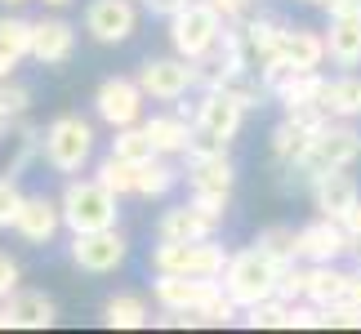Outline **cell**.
<instances>
[{"label": "cell", "instance_id": "obj_1", "mask_svg": "<svg viewBox=\"0 0 361 334\" xmlns=\"http://www.w3.org/2000/svg\"><path fill=\"white\" fill-rule=\"evenodd\" d=\"M281 272H286V263H276L268 249L250 245V249H237V254H232L228 272L219 276V281H224V290L241 303V308H255L263 299H276Z\"/></svg>", "mask_w": 361, "mask_h": 334}, {"label": "cell", "instance_id": "obj_2", "mask_svg": "<svg viewBox=\"0 0 361 334\" xmlns=\"http://www.w3.org/2000/svg\"><path fill=\"white\" fill-rule=\"evenodd\" d=\"M63 223L67 232H99V228H116L121 218V197L107 183H99V178H72V183L63 187Z\"/></svg>", "mask_w": 361, "mask_h": 334}, {"label": "cell", "instance_id": "obj_3", "mask_svg": "<svg viewBox=\"0 0 361 334\" xmlns=\"http://www.w3.org/2000/svg\"><path fill=\"white\" fill-rule=\"evenodd\" d=\"M40 156L54 174H80L94 161V125L85 116H54L40 130Z\"/></svg>", "mask_w": 361, "mask_h": 334}, {"label": "cell", "instance_id": "obj_4", "mask_svg": "<svg viewBox=\"0 0 361 334\" xmlns=\"http://www.w3.org/2000/svg\"><path fill=\"white\" fill-rule=\"evenodd\" d=\"M357 161H361V134L353 130V120H330L326 130L308 143V151L290 165V174H299V183L312 187L317 174H326V170H353Z\"/></svg>", "mask_w": 361, "mask_h": 334}, {"label": "cell", "instance_id": "obj_5", "mask_svg": "<svg viewBox=\"0 0 361 334\" xmlns=\"http://www.w3.org/2000/svg\"><path fill=\"white\" fill-rule=\"evenodd\" d=\"M232 263V249L219 245V236L205 241H161L152 249L157 272H178V276H224Z\"/></svg>", "mask_w": 361, "mask_h": 334}, {"label": "cell", "instance_id": "obj_6", "mask_svg": "<svg viewBox=\"0 0 361 334\" xmlns=\"http://www.w3.org/2000/svg\"><path fill=\"white\" fill-rule=\"evenodd\" d=\"M224 27H228L224 13H219L210 0H188V5L170 18V45H174V54H183V58L201 63L205 54L219 45Z\"/></svg>", "mask_w": 361, "mask_h": 334}, {"label": "cell", "instance_id": "obj_7", "mask_svg": "<svg viewBox=\"0 0 361 334\" xmlns=\"http://www.w3.org/2000/svg\"><path fill=\"white\" fill-rule=\"evenodd\" d=\"M138 85L152 103H178L188 99L192 89H201V67L183 58V54H170V58H147L138 67Z\"/></svg>", "mask_w": 361, "mask_h": 334}, {"label": "cell", "instance_id": "obj_8", "mask_svg": "<svg viewBox=\"0 0 361 334\" xmlns=\"http://www.w3.org/2000/svg\"><path fill=\"white\" fill-rule=\"evenodd\" d=\"M330 120H335V116H330L326 107H295V111H286V120L276 125L272 138H268L272 161L290 170V165H295V161L303 156V151H308V143H312V138L326 130Z\"/></svg>", "mask_w": 361, "mask_h": 334}, {"label": "cell", "instance_id": "obj_9", "mask_svg": "<svg viewBox=\"0 0 361 334\" xmlns=\"http://www.w3.org/2000/svg\"><path fill=\"white\" fill-rule=\"evenodd\" d=\"M143 103L147 94L138 85V76H107L99 89H94V116H99L107 130H125V125L143 120Z\"/></svg>", "mask_w": 361, "mask_h": 334}, {"label": "cell", "instance_id": "obj_10", "mask_svg": "<svg viewBox=\"0 0 361 334\" xmlns=\"http://www.w3.org/2000/svg\"><path fill=\"white\" fill-rule=\"evenodd\" d=\"M125 254H130V245H125V236L116 228H99V232H76L72 236V263L80 272L90 276H107L116 272Z\"/></svg>", "mask_w": 361, "mask_h": 334}, {"label": "cell", "instance_id": "obj_11", "mask_svg": "<svg viewBox=\"0 0 361 334\" xmlns=\"http://www.w3.org/2000/svg\"><path fill=\"white\" fill-rule=\"evenodd\" d=\"M224 285L219 276H178V272H157L152 281V299L161 303V312H201L205 299Z\"/></svg>", "mask_w": 361, "mask_h": 334}, {"label": "cell", "instance_id": "obj_12", "mask_svg": "<svg viewBox=\"0 0 361 334\" xmlns=\"http://www.w3.org/2000/svg\"><path fill=\"white\" fill-rule=\"evenodd\" d=\"M80 23H85V32L99 45H125L138 32V9H134V0H90Z\"/></svg>", "mask_w": 361, "mask_h": 334}, {"label": "cell", "instance_id": "obj_13", "mask_svg": "<svg viewBox=\"0 0 361 334\" xmlns=\"http://www.w3.org/2000/svg\"><path fill=\"white\" fill-rule=\"evenodd\" d=\"M192 120H197L201 134H210V138H219V143L228 147L245 125V107L232 99L228 89H201V103L192 111Z\"/></svg>", "mask_w": 361, "mask_h": 334}, {"label": "cell", "instance_id": "obj_14", "mask_svg": "<svg viewBox=\"0 0 361 334\" xmlns=\"http://www.w3.org/2000/svg\"><path fill=\"white\" fill-rule=\"evenodd\" d=\"M348 249H353V236L339 218L317 214L312 223L299 228V259L303 263H339Z\"/></svg>", "mask_w": 361, "mask_h": 334}, {"label": "cell", "instance_id": "obj_15", "mask_svg": "<svg viewBox=\"0 0 361 334\" xmlns=\"http://www.w3.org/2000/svg\"><path fill=\"white\" fill-rule=\"evenodd\" d=\"M63 228H67L63 205L49 201V197H27L23 210H18V223H13V232H18L23 245H49Z\"/></svg>", "mask_w": 361, "mask_h": 334}, {"label": "cell", "instance_id": "obj_16", "mask_svg": "<svg viewBox=\"0 0 361 334\" xmlns=\"http://www.w3.org/2000/svg\"><path fill=\"white\" fill-rule=\"evenodd\" d=\"M76 54V27L59 18V13H49V18H36V36H32V58L40 67H63L72 63Z\"/></svg>", "mask_w": 361, "mask_h": 334}, {"label": "cell", "instance_id": "obj_17", "mask_svg": "<svg viewBox=\"0 0 361 334\" xmlns=\"http://www.w3.org/2000/svg\"><path fill=\"white\" fill-rule=\"evenodd\" d=\"M219 232V218L205 214L197 201H183V205H170L157 223V241H205V236Z\"/></svg>", "mask_w": 361, "mask_h": 334}, {"label": "cell", "instance_id": "obj_18", "mask_svg": "<svg viewBox=\"0 0 361 334\" xmlns=\"http://www.w3.org/2000/svg\"><path fill=\"white\" fill-rule=\"evenodd\" d=\"M357 201H361V192H357V178L348 170H326V174L312 178V205H317V214L343 218Z\"/></svg>", "mask_w": 361, "mask_h": 334}, {"label": "cell", "instance_id": "obj_19", "mask_svg": "<svg viewBox=\"0 0 361 334\" xmlns=\"http://www.w3.org/2000/svg\"><path fill=\"white\" fill-rule=\"evenodd\" d=\"M9 308V326L13 330H49L54 321H59V308H54V299L45 295V290H13V295L5 299Z\"/></svg>", "mask_w": 361, "mask_h": 334}, {"label": "cell", "instance_id": "obj_20", "mask_svg": "<svg viewBox=\"0 0 361 334\" xmlns=\"http://www.w3.org/2000/svg\"><path fill=\"white\" fill-rule=\"evenodd\" d=\"M281 58L299 72H322V63L330 58L326 49V32H312V27H286L281 32Z\"/></svg>", "mask_w": 361, "mask_h": 334}, {"label": "cell", "instance_id": "obj_21", "mask_svg": "<svg viewBox=\"0 0 361 334\" xmlns=\"http://www.w3.org/2000/svg\"><path fill=\"white\" fill-rule=\"evenodd\" d=\"M143 130L152 134V143H157V156H183L192 134H197V120L183 116V111H161V116H147Z\"/></svg>", "mask_w": 361, "mask_h": 334}, {"label": "cell", "instance_id": "obj_22", "mask_svg": "<svg viewBox=\"0 0 361 334\" xmlns=\"http://www.w3.org/2000/svg\"><path fill=\"white\" fill-rule=\"evenodd\" d=\"M326 49H330V63L335 67L357 72L361 67V13H339V18H330Z\"/></svg>", "mask_w": 361, "mask_h": 334}, {"label": "cell", "instance_id": "obj_23", "mask_svg": "<svg viewBox=\"0 0 361 334\" xmlns=\"http://www.w3.org/2000/svg\"><path fill=\"white\" fill-rule=\"evenodd\" d=\"M281 32H286V23L268 18V13H250V18L241 23V36H245V49H250V63H255V72L281 54Z\"/></svg>", "mask_w": 361, "mask_h": 334}, {"label": "cell", "instance_id": "obj_24", "mask_svg": "<svg viewBox=\"0 0 361 334\" xmlns=\"http://www.w3.org/2000/svg\"><path fill=\"white\" fill-rule=\"evenodd\" d=\"M188 183L192 192H219V197H232V183H237V165H232L228 151H214L205 161L188 165Z\"/></svg>", "mask_w": 361, "mask_h": 334}, {"label": "cell", "instance_id": "obj_25", "mask_svg": "<svg viewBox=\"0 0 361 334\" xmlns=\"http://www.w3.org/2000/svg\"><path fill=\"white\" fill-rule=\"evenodd\" d=\"M322 107H326L335 120H357V116H361V76H357V72L326 76V85H322Z\"/></svg>", "mask_w": 361, "mask_h": 334}, {"label": "cell", "instance_id": "obj_26", "mask_svg": "<svg viewBox=\"0 0 361 334\" xmlns=\"http://www.w3.org/2000/svg\"><path fill=\"white\" fill-rule=\"evenodd\" d=\"M348 276L335 268V263H308V303L317 308H335V303H348Z\"/></svg>", "mask_w": 361, "mask_h": 334}, {"label": "cell", "instance_id": "obj_27", "mask_svg": "<svg viewBox=\"0 0 361 334\" xmlns=\"http://www.w3.org/2000/svg\"><path fill=\"white\" fill-rule=\"evenodd\" d=\"M178 174L174 165H170V156H152V161H143L138 165V183H134V197H143V201H161V197H170V192L178 187Z\"/></svg>", "mask_w": 361, "mask_h": 334}, {"label": "cell", "instance_id": "obj_28", "mask_svg": "<svg viewBox=\"0 0 361 334\" xmlns=\"http://www.w3.org/2000/svg\"><path fill=\"white\" fill-rule=\"evenodd\" d=\"M103 326L107 330H147L152 326V308L143 295H116L103 303Z\"/></svg>", "mask_w": 361, "mask_h": 334}, {"label": "cell", "instance_id": "obj_29", "mask_svg": "<svg viewBox=\"0 0 361 334\" xmlns=\"http://www.w3.org/2000/svg\"><path fill=\"white\" fill-rule=\"evenodd\" d=\"M322 85H326L322 72H295L281 89H276V103H281L286 111H295V107H322Z\"/></svg>", "mask_w": 361, "mask_h": 334}, {"label": "cell", "instance_id": "obj_30", "mask_svg": "<svg viewBox=\"0 0 361 334\" xmlns=\"http://www.w3.org/2000/svg\"><path fill=\"white\" fill-rule=\"evenodd\" d=\"M32 36H36V23L23 18V13H5L0 18V54L9 58H32Z\"/></svg>", "mask_w": 361, "mask_h": 334}, {"label": "cell", "instance_id": "obj_31", "mask_svg": "<svg viewBox=\"0 0 361 334\" xmlns=\"http://www.w3.org/2000/svg\"><path fill=\"white\" fill-rule=\"evenodd\" d=\"M94 178H99V183H107V187L116 192V197H134L138 165H134V161H125V156H116V151H107V156L94 165Z\"/></svg>", "mask_w": 361, "mask_h": 334}, {"label": "cell", "instance_id": "obj_32", "mask_svg": "<svg viewBox=\"0 0 361 334\" xmlns=\"http://www.w3.org/2000/svg\"><path fill=\"white\" fill-rule=\"evenodd\" d=\"M112 134H116L112 138V151H116V156L134 161V165H143V161L157 156V143H152V134L143 130V120H138V125H125V130H112Z\"/></svg>", "mask_w": 361, "mask_h": 334}, {"label": "cell", "instance_id": "obj_33", "mask_svg": "<svg viewBox=\"0 0 361 334\" xmlns=\"http://www.w3.org/2000/svg\"><path fill=\"white\" fill-rule=\"evenodd\" d=\"M259 249H268V254L276 259V263H303L299 259V228H286V223H276V228H263L259 232V241H255Z\"/></svg>", "mask_w": 361, "mask_h": 334}, {"label": "cell", "instance_id": "obj_34", "mask_svg": "<svg viewBox=\"0 0 361 334\" xmlns=\"http://www.w3.org/2000/svg\"><path fill=\"white\" fill-rule=\"evenodd\" d=\"M241 326L250 330H290V303L286 299H263L241 312Z\"/></svg>", "mask_w": 361, "mask_h": 334}, {"label": "cell", "instance_id": "obj_35", "mask_svg": "<svg viewBox=\"0 0 361 334\" xmlns=\"http://www.w3.org/2000/svg\"><path fill=\"white\" fill-rule=\"evenodd\" d=\"M27 107H32V94H27V85H18V80H0V130H9V125H18L27 116Z\"/></svg>", "mask_w": 361, "mask_h": 334}, {"label": "cell", "instance_id": "obj_36", "mask_svg": "<svg viewBox=\"0 0 361 334\" xmlns=\"http://www.w3.org/2000/svg\"><path fill=\"white\" fill-rule=\"evenodd\" d=\"M23 187H18V178H9V174H0V232L13 228L18 223V210H23Z\"/></svg>", "mask_w": 361, "mask_h": 334}, {"label": "cell", "instance_id": "obj_37", "mask_svg": "<svg viewBox=\"0 0 361 334\" xmlns=\"http://www.w3.org/2000/svg\"><path fill=\"white\" fill-rule=\"evenodd\" d=\"M276 299H286V303H299V299H308V268H299V263H290V268L281 272V285H276Z\"/></svg>", "mask_w": 361, "mask_h": 334}, {"label": "cell", "instance_id": "obj_38", "mask_svg": "<svg viewBox=\"0 0 361 334\" xmlns=\"http://www.w3.org/2000/svg\"><path fill=\"white\" fill-rule=\"evenodd\" d=\"M18 285H23V268H18V259H9L5 249H0V303H5Z\"/></svg>", "mask_w": 361, "mask_h": 334}, {"label": "cell", "instance_id": "obj_39", "mask_svg": "<svg viewBox=\"0 0 361 334\" xmlns=\"http://www.w3.org/2000/svg\"><path fill=\"white\" fill-rule=\"evenodd\" d=\"M210 5L224 13V23H245L255 13V0H210Z\"/></svg>", "mask_w": 361, "mask_h": 334}, {"label": "cell", "instance_id": "obj_40", "mask_svg": "<svg viewBox=\"0 0 361 334\" xmlns=\"http://www.w3.org/2000/svg\"><path fill=\"white\" fill-rule=\"evenodd\" d=\"M143 5H147L152 13H157V18H174V13L188 5V0H143Z\"/></svg>", "mask_w": 361, "mask_h": 334}, {"label": "cell", "instance_id": "obj_41", "mask_svg": "<svg viewBox=\"0 0 361 334\" xmlns=\"http://www.w3.org/2000/svg\"><path fill=\"white\" fill-rule=\"evenodd\" d=\"M326 13L339 18V13H361V0H326Z\"/></svg>", "mask_w": 361, "mask_h": 334}, {"label": "cell", "instance_id": "obj_42", "mask_svg": "<svg viewBox=\"0 0 361 334\" xmlns=\"http://www.w3.org/2000/svg\"><path fill=\"white\" fill-rule=\"evenodd\" d=\"M339 223H343V228H348V236H353V241H357V236H361V201H357V205H353V210L343 214Z\"/></svg>", "mask_w": 361, "mask_h": 334}, {"label": "cell", "instance_id": "obj_43", "mask_svg": "<svg viewBox=\"0 0 361 334\" xmlns=\"http://www.w3.org/2000/svg\"><path fill=\"white\" fill-rule=\"evenodd\" d=\"M348 303H357V308H361V268L348 276Z\"/></svg>", "mask_w": 361, "mask_h": 334}, {"label": "cell", "instance_id": "obj_44", "mask_svg": "<svg viewBox=\"0 0 361 334\" xmlns=\"http://www.w3.org/2000/svg\"><path fill=\"white\" fill-rule=\"evenodd\" d=\"M13 72H18V58H9V54H0V80H9Z\"/></svg>", "mask_w": 361, "mask_h": 334}, {"label": "cell", "instance_id": "obj_45", "mask_svg": "<svg viewBox=\"0 0 361 334\" xmlns=\"http://www.w3.org/2000/svg\"><path fill=\"white\" fill-rule=\"evenodd\" d=\"M0 330H13V326H9V308H5V303H0Z\"/></svg>", "mask_w": 361, "mask_h": 334}, {"label": "cell", "instance_id": "obj_46", "mask_svg": "<svg viewBox=\"0 0 361 334\" xmlns=\"http://www.w3.org/2000/svg\"><path fill=\"white\" fill-rule=\"evenodd\" d=\"M40 5H49V9H67L72 0H40Z\"/></svg>", "mask_w": 361, "mask_h": 334}, {"label": "cell", "instance_id": "obj_47", "mask_svg": "<svg viewBox=\"0 0 361 334\" xmlns=\"http://www.w3.org/2000/svg\"><path fill=\"white\" fill-rule=\"evenodd\" d=\"M348 254L357 259V268H361V236H357V241H353V249H348Z\"/></svg>", "mask_w": 361, "mask_h": 334}, {"label": "cell", "instance_id": "obj_48", "mask_svg": "<svg viewBox=\"0 0 361 334\" xmlns=\"http://www.w3.org/2000/svg\"><path fill=\"white\" fill-rule=\"evenodd\" d=\"M0 5H5V9H18V5H27V0H0Z\"/></svg>", "mask_w": 361, "mask_h": 334}, {"label": "cell", "instance_id": "obj_49", "mask_svg": "<svg viewBox=\"0 0 361 334\" xmlns=\"http://www.w3.org/2000/svg\"><path fill=\"white\" fill-rule=\"evenodd\" d=\"M303 5H326V0H303Z\"/></svg>", "mask_w": 361, "mask_h": 334}, {"label": "cell", "instance_id": "obj_50", "mask_svg": "<svg viewBox=\"0 0 361 334\" xmlns=\"http://www.w3.org/2000/svg\"><path fill=\"white\" fill-rule=\"evenodd\" d=\"M5 134H9V130H0V138H5Z\"/></svg>", "mask_w": 361, "mask_h": 334}]
</instances>
